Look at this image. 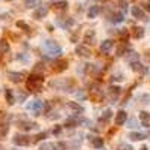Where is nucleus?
<instances>
[{"instance_id": "2f4dec72", "label": "nucleus", "mask_w": 150, "mask_h": 150, "mask_svg": "<svg viewBox=\"0 0 150 150\" xmlns=\"http://www.w3.org/2000/svg\"><path fill=\"white\" fill-rule=\"evenodd\" d=\"M110 119H111V111H110V110H107V111H104V113H102V116H101V119H99V120H101L102 123H105V122H108Z\"/></svg>"}, {"instance_id": "0eeeda50", "label": "nucleus", "mask_w": 150, "mask_h": 150, "mask_svg": "<svg viewBox=\"0 0 150 150\" xmlns=\"http://www.w3.org/2000/svg\"><path fill=\"white\" fill-rule=\"evenodd\" d=\"M66 69H68V60H65V59H59V60L54 62V65H53V71L57 72V74L63 72Z\"/></svg>"}, {"instance_id": "f8f14e48", "label": "nucleus", "mask_w": 150, "mask_h": 150, "mask_svg": "<svg viewBox=\"0 0 150 150\" xmlns=\"http://www.w3.org/2000/svg\"><path fill=\"white\" fill-rule=\"evenodd\" d=\"M75 53H77L78 56H81V57H90V56H92L90 48H87V47H84V45H77Z\"/></svg>"}, {"instance_id": "5701e85b", "label": "nucleus", "mask_w": 150, "mask_h": 150, "mask_svg": "<svg viewBox=\"0 0 150 150\" xmlns=\"http://www.w3.org/2000/svg\"><path fill=\"white\" fill-rule=\"evenodd\" d=\"M5 98H6V102L9 105H14L15 104V98H14V93L11 89H6L5 90Z\"/></svg>"}, {"instance_id": "393cba45", "label": "nucleus", "mask_w": 150, "mask_h": 150, "mask_svg": "<svg viewBox=\"0 0 150 150\" xmlns=\"http://www.w3.org/2000/svg\"><path fill=\"white\" fill-rule=\"evenodd\" d=\"M9 51V42L6 39H0V54H6Z\"/></svg>"}, {"instance_id": "de8ad7c7", "label": "nucleus", "mask_w": 150, "mask_h": 150, "mask_svg": "<svg viewBox=\"0 0 150 150\" xmlns=\"http://www.w3.org/2000/svg\"><path fill=\"white\" fill-rule=\"evenodd\" d=\"M140 150H149V149H147V147H141Z\"/></svg>"}, {"instance_id": "6ab92c4d", "label": "nucleus", "mask_w": 150, "mask_h": 150, "mask_svg": "<svg viewBox=\"0 0 150 150\" xmlns=\"http://www.w3.org/2000/svg\"><path fill=\"white\" fill-rule=\"evenodd\" d=\"M140 120H141V123H143L144 126H149V125H150V113L141 111V113H140Z\"/></svg>"}, {"instance_id": "f3484780", "label": "nucleus", "mask_w": 150, "mask_h": 150, "mask_svg": "<svg viewBox=\"0 0 150 150\" xmlns=\"http://www.w3.org/2000/svg\"><path fill=\"white\" fill-rule=\"evenodd\" d=\"M99 14H101V8H99L98 5L90 6V9L87 11V17H89V18H96Z\"/></svg>"}, {"instance_id": "c756f323", "label": "nucleus", "mask_w": 150, "mask_h": 150, "mask_svg": "<svg viewBox=\"0 0 150 150\" xmlns=\"http://www.w3.org/2000/svg\"><path fill=\"white\" fill-rule=\"evenodd\" d=\"M39 150H57V144H53V143H45L42 144Z\"/></svg>"}, {"instance_id": "9b49d317", "label": "nucleus", "mask_w": 150, "mask_h": 150, "mask_svg": "<svg viewBox=\"0 0 150 150\" xmlns=\"http://www.w3.org/2000/svg\"><path fill=\"white\" fill-rule=\"evenodd\" d=\"M38 125L35 122H29V120H20L18 122V128L23 129V131H30V129H35Z\"/></svg>"}, {"instance_id": "4c0bfd02", "label": "nucleus", "mask_w": 150, "mask_h": 150, "mask_svg": "<svg viewBox=\"0 0 150 150\" xmlns=\"http://www.w3.org/2000/svg\"><path fill=\"white\" fill-rule=\"evenodd\" d=\"M26 98H27V93H24V92L18 90V102H24Z\"/></svg>"}, {"instance_id": "37998d69", "label": "nucleus", "mask_w": 150, "mask_h": 150, "mask_svg": "<svg viewBox=\"0 0 150 150\" xmlns=\"http://www.w3.org/2000/svg\"><path fill=\"white\" fill-rule=\"evenodd\" d=\"M57 147H59V149H62V150H66V144H65V143H59V144H57Z\"/></svg>"}, {"instance_id": "a878e982", "label": "nucleus", "mask_w": 150, "mask_h": 150, "mask_svg": "<svg viewBox=\"0 0 150 150\" xmlns=\"http://www.w3.org/2000/svg\"><path fill=\"white\" fill-rule=\"evenodd\" d=\"M95 36H96V33H95L93 30L87 32L86 36H84V42H86V44H90V45H92V44L95 42Z\"/></svg>"}, {"instance_id": "72a5a7b5", "label": "nucleus", "mask_w": 150, "mask_h": 150, "mask_svg": "<svg viewBox=\"0 0 150 150\" xmlns=\"http://www.w3.org/2000/svg\"><path fill=\"white\" fill-rule=\"evenodd\" d=\"M17 27H18V29H23L24 32H29V30H30V27H29V26L26 24L24 21H17Z\"/></svg>"}, {"instance_id": "49530a36", "label": "nucleus", "mask_w": 150, "mask_h": 150, "mask_svg": "<svg viewBox=\"0 0 150 150\" xmlns=\"http://www.w3.org/2000/svg\"><path fill=\"white\" fill-rule=\"evenodd\" d=\"M146 57H147V60L150 62V51H147V53H146Z\"/></svg>"}, {"instance_id": "1a4fd4ad", "label": "nucleus", "mask_w": 150, "mask_h": 150, "mask_svg": "<svg viewBox=\"0 0 150 150\" xmlns=\"http://www.w3.org/2000/svg\"><path fill=\"white\" fill-rule=\"evenodd\" d=\"M120 87L119 86H111L110 89H108V96H110V99L113 101V102H116L117 101V98L120 96Z\"/></svg>"}, {"instance_id": "a211bd4d", "label": "nucleus", "mask_w": 150, "mask_h": 150, "mask_svg": "<svg viewBox=\"0 0 150 150\" xmlns=\"http://www.w3.org/2000/svg\"><path fill=\"white\" fill-rule=\"evenodd\" d=\"M89 141L92 143V146L95 149H101L104 146V140L101 137H89Z\"/></svg>"}, {"instance_id": "c03bdc74", "label": "nucleus", "mask_w": 150, "mask_h": 150, "mask_svg": "<svg viewBox=\"0 0 150 150\" xmlns=\"http://www.w3.org/2000/svg\"><path fill=\"white\" fill-rule=\"evenodd\" d=\"M143 6H144V9H146V11H149V12H150V2H146Z\"/></svg>"}, {"instance_id": "09e8293b", "label": "nucleus", "mask_w": 150, "mask_h": 150, "mask_svg": "<svg viewBox=\"0 0 150 150\" xmlns=\"http://www.w3.org/2000/svg\"><path fill=\"white\" fill-rule=\"evenodd\" d=\"M2 116H3V113H2V111H0V117H2Z\"/></svg>"}, {"instance_id": "aec40b11", "label": "nucleus", "mask_w": 150, "mask_h": 150, "mask_svg": "<svg viewBox=\"0 0 150 150\" xmlns=\"http://www.w3.org/2000/svg\"><path fill=\"white\" fill-rule=\"evenodd\" d=\"M131 33H132V36H134L135 39H140V38L144 36V29L143 27H132Z\"/></svg>"}, {"instance_id": "dca6fc26", "label": "nucleus", "mask_w": 150, "mask_h": 150, "mask_svg": "<svg viewBox=\"0 0 150 150\" xmlns=\"http://www.w3.org/2000/svg\"><path fill=\"white\" fill-rule=\"evenodd\" d=\"M8 77H9V80L12 83H20V81H23L24 74H21V72H8Z\"/></svg>"}, {"instance_id": "bb28decb", "label": "nucleus", "mask_w": 150, "mask_h": 150, "mask_svg": "<svg viewBox=\"0 0 150 150\" xmlns=\"http://www.w3.org/2000/svg\"><path fill=\"white\" fill-rule=\"evenodd\" d=\"M57 23L62 26V27L63 29H69V27H72L74 26V20L72 18H68L66 21H62V20H57Z\"/></svg>"}, {"instance_id": "473e14b6", "label": "nucleus", "mask_w": 150, "mask_h": 150, "mask_svg": "<svg viewBox=\"0 0 150 150\" xmlns=\"http://www.w3.org/2000/svg\"><path fill=\"white\" fill-rule=\"evenodd\" d=\"M138 99L141 101V104H144V105H150V95H141Z\"/></svg>"}, {"instance_id": "c9c22d12", "label": "nucleus", "mask_w": 150, "mask_h": 150, "mask_svg": "<svg viewBox=\"0 0 150 150\" xmlns=\"http://www.w3.org/2000/svg\"><path fill=\"white\" fill-rule=\"evenodd\" d=\"M45 138H47V132H41V134H38L36 137H35L33 143H38V141H41V140H45Z\"/></svg>"}, {"instance_id": "4be33fe9", "label": "nucleus", "mask_w": 150, "mask_h": 150, "mask_svg": "<svg viewBox=\"0 0 150 150\" xmlns=\"http://www.w3.org/2000/svg\"><path fill=\"white\" fill-rule=\"evenodd\" d=\"M131 66H132V71H135V72L147 74V68H144L141 63H138V62H135V63H131Z\"/></svg>"}, {"instance_id": "79ce46f5", "label": "nucleus", "mask_w": 150, "mask_h": 150, "mask_svg": "<svg viewBox=\"0 0 150 150\" xmlns=\"http://www.w3.org/2000/svg\"><path fill=\"white\" fill-rule=\"evenodd\" d=\"M75 96H77V98H80V99H83V98H84L86 95H84L83 92H77V93H75Z\"/></svg>"}, {"instance_id": "7c9ffc66", "label": "nucleus", "mask_w": 150, "mask_h": 150, "mask_svg": "<svg viewBox=\"0 0 150 150\" xmlns=\"http://www.w3.org/2000/svg\"><path fill=\"white\" fill-rule=\"evenodd\" d=\"M126 59H128L129 63H135V62H138V54H137V53H134V51H131Z\"/></svg>"}, {"instance_id": "a18cd8bd", "label": "nucleus", "mask_w": 150, "mask_h": 150, "mask_svg": "<svg viewBox=\"0 0 150 150\" xmlns=\"http://www.w3.org/2000/svg\"><path fill=\"white\" fill-rule=\"evenodd\" d=\"M122 150H132L131 146H122Z\"/></svg>"}, {"instance_id": "20e7f679", "label": "nucleus", "mask_w": 150, "mask_h": 150, "mask_svg": "<svg viewBox=\"0 0 150 150\" xmlns=\"http://www.w3.org/2000/svg\"><path fill=\"white\" fill-rule=\"evenodd\" d=\"M72 84H74L72 80H53L50 83L51 87H54V89H57V90H63V92H71Z\"/></svg>"}, {"instance_id": "c85d7f7f", "label": "nucleus", "mask_w": 150, "mask_h": 150, "mask_svg": "<svg viewBox=\"0 0 150 150\" xmlns=\"http://www.w3.org/2000/svg\"><path fill=\"white\" fill-rule=\"evenodd\" d=\"M68 105H69V107H71V108H72L74 111H77V113H83V111H84V108L81 107V105H80V104H75V102H69Z\"/></svg>"}, {"instance_id": "b1692460", "label": "nucleus", "mask_w": 150, "mask_h": 150, "mask_svg": "<svg viewBox=\"0 0 150 150\" xmlns=\"http://www.w3.org/2000/svg\"><path fill=\"white\" fill-rule=\"evenodd\" d=\"M129 138L132 141H141V140H146V134H141V132H131Z\"/></svg>"}, {"instance_id": "e433bc0d", "label": "nucleus", "mask_w": 150, "mask_h": 150, "mask_svg": "<svg viewBox=\"0 0 150 150\" xmlns=\"http://www.w3.org/2000/svg\"><path fill=\"white\" fill-rule=\"evenodd\" d=\"M8 131H9V128H8L6 125H0V138H3L8 134Z\"/></svg>"}, {"instance_id": "58836bf2", "label": "nucleus", "mask_w": 150, "mask_h": 150, "mask_svg": "<svg viewBox=\"0 0 150 150\" xmlns=\"http://www.w3.org/2000/svg\"><path fill=\"white\" fill-rule=\"evenodd\" d=\"M23 2H24V5L27 8H33L35 3H36V0H23Z\"/></svg>"}, {"instance_id": "f704fd0d", "label": "nucleus", "mask_w": 150, "mask_h": 150, "mask_svg": "<svg viewBox=\"0 0 150 150\" xmlns=\"http://www.w3.org/2000/svg\"><path fill=\"white\" fill-rule=\"evenodd\" d=\"M119 8L122 9V12L128 11V2H126V0H119Z\"/></svg>"}, {"instance_id": "423d86ee", "label": "nucleus", "mask_w": 150, "mask_h": 150, "mask_svg": "<svg viewBox=\"0 0 150 150\" xmlns=\"http://www.w3.org/2000/svg\"><path fill=\"white\" fill-rule=\"evenodd\" d=\"M14 144L15 146H21V147H26V146H29L32 141H30V137H27V135H23V134H17L15 137H14Z\"/></svg>"}, {"instance_id": "7ed1b4c3", "label": "nucleus", "mask_w": 150, "mask_h": 150, "mask_svg": "<svg viewBox=\"0 0 150 150\" xmlns=\"http://www.w3.org/2000/svg\"><path fill=\"white\" fill-rule=\"evenodd\" d=\"M89 98H90V101H93V102H102L104 98H105V93H104V90L101 89L98 84H93V86H90Z\"/></svg>"}, {"instance_id": "9d476101", "label": "nucleus", "mask_w": 150, "mask_h": 150, "mask_svg": "<svg viewBox=\"0 0 150 150\" xmlns=\"http://www.w3.org/2000/svg\"><path fill=\"white\" fill-rule=\"evenodd\" d=\"M126 120H128V114H126V111H123V110H120L117 114H116V125L117 126H122V125H125L126 123Z\"/></svg>"}, {"instance_id": "412c9836", "label": "nucleus", "mask_w": 150, "mask_h": 150, "mask_svg": "<svg viewBox=\"0 0 150 150\" xmlns=\"http://www.w3.org/2000/svg\"><path fill=\"white\" fill-rule=\"evenodd\" d=\"M110 20L113 23H122L123 20H125V14H123V12H113Z\"/></svg>"}, {"instance_id": "ddd939ff", "label": "nucleus", "mask_w": 150, "mask_h": 150, "mask_svg": "<svg viewBox=\"0 0 150 150\" xmlns=\"http://www.w3.org/2000/svg\"><path fill=\"white\" fill-rule=\"evenodd\" d=\"M131 12H132V15H134V18H137V20H146V14H144V11L141 9L140 6H132Z\"/></svg>"}, {"instance_id": "cd10ccee", "label": "nucleus", "mask_w": 150, "mask_h": 150, "mask_svg": "<svg viewBox=\"0 0 150 150\" xmlns=\"http://www.w3.org/2000/svg\"><path fill=\"white\" fill-rule=\"evenodd\" d=\"M126 48H128V44H126L125 41H122V44L117 47V51H116V53H117V56H123V54H125Z\"/></svg>"}, {"instance_id": "f03ea898", "label": "nucleus", "mask_w": 150, "mask_h": 150, "mask_svg": "<svg viewBox=\"0 0 150 150\" xmlns=\"http://www.w3.org/2000/svg\"><path fill=\"white\" fill-rule=\"evenodd\" d=\"M42 48H44V51L47 53L48 56H60L62 54V48H60V45L57 42H54V41H45L42 44Z\"/></svg>"}, {"instance_id": "ea45409f", "label": "nucleus", "mask_w": 150, "mask_h": 150, "mask_svg": "<svg viewBox=\"0 0 150 150\" xmlns=\"http://www.w3.org/2000/svg\"><path fill=\"white\" fill-rule=\"evenodd\" d=\"M128 125H129L128 128H137V120H135V119H131V120L128 122Z\"/></svg>"}, {"instance_id": "a19ab883", "label": "nucleus", "mask_w": 150, "mask_h": 150, "mask_svg": "<svg viewBox=\"0 0 150 150\" xmlns=\"http://www.w3.org/2000/svg\"><path fill=\"white\" fill-rule=\"evenodd\" d=\"M60 131H62V128H60V126H56L54 129H53V134L57 135V134H60Z\"/></svg>"}, {"instance_id": "4468645a", "label": "nucleus", "mask_w": 150, "mask_h": 150, "mask_svg": "<svg viewBox=\"0 0 150 150\" xmlns=\"http://www.w3.org/2000/svg\"><path fill=\"white\" fill-rule=\"evenodd\" d=\"M113 45H114V42H113V41L105 39V41H102V44H101V51H102V53H105V54H108L110 50L113 48Z\"/></svg>"}, {"instance_id": "39448f33", "label": "nucleus", "mask_w": 150, "mask_h": 150, "mask_svg": "<svg viewBox=\"0 0 150 150\" xmlns=\"http://www.w3.org/2000/svg\"><path fill=\"white\" fill-rule=\"evenodd\" d=\"M27 111H32V113H35L38 116L39 113H42V110L45 108V102L44 101H32L30 104H27Z\"/></svg>"}, {"instance_id": "6e6552de", "label": "nucleus", "mask_w": 150, "mask_h": 150, "mask_svg": "<svg viewBox=\"0 0 150 150\" xmlns=\"http://www.w3.org/2000/svg\"><path fill=\"white\" fill-rule=\"evenodd\" d=\"M47 14H48V8H47L45 5H41L38 9L33 12V18L41 20V18H44V17H47Z\"/></svg>"}, {"instance_id": "2eb2a0df", "label": "nucleus", "mask_w": 150, "mask_h": 150, "mask_svg": "<svg viewBox=\"0 0 150 150\" xmlns=\"http://www.w3.org/2000/svg\"><path fill=\"white\" fill-rule=\"evenodd\" d=\"M68 6H69L68 2H65V0H59V2L53 3V9H54V11H66Z\"/></svg>"}, {"instance_id": "f257e3e1", "label": "nucleus", "mask_w": 150, "mask_h": 150, "mask_svg": "<svg viewBox=\"0 0 150 150\" xmlns=\"http://www.w3.org/2000/svg\"><path fill=\"white\" fill-rule=\"evenodd\" d=\"M42 84H44V77L38 74H32L27 80V89L30 92H39L42 89Z\"/></svg>"}]
</instances>
